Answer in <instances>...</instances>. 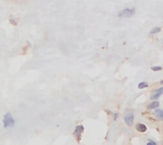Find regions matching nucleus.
Returning a JSON list of instances; mask_svg holds the SVG:
<instances>
[{
  "label": "nucleus",
  "mask_w": 163,
  "mask_h": 145,
  "mask_svg": "<svg viewBox=\"0 0 163 145\" xmlns=\"http://www.w3.org/2000/svg\"><path fill=\"white\" fill-rule=\"evenodd\" d=\"M14 123H15V121L13 119V116L10 112L6 113L4 118H3V125H4L5 128H9V127H13Z\"/></svg>",
  "instance_id": "f257e3e1"
},
{
  "label": "nucleus",
  "mask_w": 163,
  "mask_h": 145,
  "mask_svg": "<svg viewBox=\"0 0 163 145\" xmlns=\"http://www.w3.org/2000/svg\"><path fill=\"white\" fill-rule=\"evenodd\" d=\"M134 13H136V10L134 8H126L118 13V17L120 18H130V17L134 15Z\"/></svg>",
  "instance_id": "f03ea898"
},
{
  "label": "nucleus",
  "mask_w": 163,
  "mask_h": 145,
  "mask_svg": "<svg viewBox=\"0 0 163 145\" xmlns=\"http://www.w3.org/2000/svg\"><path fill=\"white\" fill-rule=\"evenodd\" d=\"M134 112L131 109H126L125 116H124V121L128 126H132L134 123Z\"/></svg>",
  "instance_id": "7ed1b4c3"
},
{
  "label": "nucleus",
  "mask_w": 163,
  "mask_h": 145,
  "mask_svg": "<svg viewBox=\"0 0 163 145\" xmlns=\"http://www.w3.org/2000/svg\"><path fill=\"white\" fill-rule=\"evenodd\" d=\"M162 93H163V87L158 88V89H157L156 92H154L153 95L151 96V100H153V101H156V100H157L160 96L162 95Z\"/></svg>",
  "instance_id": "20e7f679"
},
{
  "label": "nucleus",
  "mask_w": 163,
  "mask_h": 145,
  "mask_svg": "<svg viewBox=\"0 0 163 145\" xmlns=\"http://www.w3.org/2000/svg\"><path fill=\"white\" fill-rule=\"evenodd\" d=\"M136 128V130L138 131V132H140V133H144V132L147 131V126H146L145 124H143V123H137Z\"/></svg>",
  "instance_id": "39448f33"
},
{
  "label": "nucleus",
  "mask_w": 163,
  "mask_h": 145,
  "mask_svg": "<svg viewBox=\"0 0 163 145\" xmlns=\"http://www.w3.org/2000/svg\"><path fill=\"white\" fill-rule=\"evenodd\" d=\"M83 131H84V127H83L82 125H77L75 127V131H74L73 134L75 136H80L83 133Z\"/></svg>",
  "instance_id": "423d86ee"
},
{
  "label": "nucleus",
  "mask_w": 163,
  "mask_h": 145,
  "mask_svg": "<svg viewBox=\"0 0 163 145\" xmlns=\"http://www.w3.org/2000/svg\"><path fill=\"white\" fill-rule=\"evenodd\" d=\"M154 116H156V118H158V119H160V121H162L163 119V110L156 109L154 110Z\"/></svg>",
  "instance_id": "0eeeda50"
},
{
  "label": "nucleus",
  "mask_w": 163,
  "mask_h": 145,
  "mask_svg": "<svg viewBox=\"0 0 163 145\" xmlns=\"http://www.w3.org/2000/svg\"><path fill=\"white\" fill-rule=\"evenodd\" d=\"M158 106H159V102L157 101H154V102H152V103L149 104L147 106V108L148 109H156V108H157Z\"/></svg>",
  "instance_id": "6e6552de"
},
{
  "label": "nucleus",
  "mask_w": 163,
  "mask_h": 145,
  "mask_svg": "<svg viewBox=\"0 0 163 145\" xmlns=\"http://www.w3.org/2000/svg\"><path fill=\"white\" fill-rule=\"evenodd\" d=\"M148 86H149V84H148V82H139L138 85H137V87H138L139 89H144V88L148 87Z\"/></svg>",
  "instance_id": "1a4fd4ad"
},
{
  "label": "nucleus",
  "mask_w": 163,
  "mask_h": 145,
  "mask_svg": "<svg viewBox=\"0 0 163 145\" xmlns=\"http://www.w3.org/2000/svg\"><path fill=\"white\" fill-rule=\"evenodd\" d=\"M160 30H161V28H160L159 27L154 28L153 30H152L150 31V34H154V33H157V32H159Z\"/></svg>",
  "instance_id": "9d476101"
},
{
  "label": "nucleus",
  "mask_w": 163,
  "mask_h": 145,
  "mask_svg": "<svg viewBox=\"0 0 163 145\" xmlns=\"http://www.w3.org/2000/svg\"><path fill=\"white\" fill-rule=\"evenodd\" d=\"M151 69L153 71H160L162 70V67H152Z\"/></svg>",
  "instance_id": "9b49d317"
},
{
  "label": "nucleus",
  "mask_w": 163,
  "mask_h": 145,
  "mask_svg": "<svg viewBox=\"0 0 163 145\" xmlns=\"http://www.w3.org/2000/svg\"><path fill=\"white\" fill-rule=\"evenodd\" d=\"M10 22H11L13 25H14V26L17 25V22H15V20H14L13 18H11V19H10Z\"/></svg>",
  "instance_id": "f8f14e48"
},
{
  "label": "nucleus",
  "mask_w": 163,
  "mask_h": 145,
  "mask_svg": "<svg viewBox=\"0 0 163 145\" xmlns=\"http://www.w3.org/2000/svg\"><path fill=\"white\" fill-rule=\"evenodd\" d=\"M147 145H156V143L154 141H153V140H149L147 142Z\"/></svg>",
  "instance_id": "ddd939ff"
},
{
  "label": "nucleus",
  "mask_w": 163,
  "mask_h": 145,
  "mask_svg": "<svg viewBox=\"0 0 163 145\" xmlns=\"http://www.w3.org/2000/svg\"><path fill=\"white\" fill-rule=\"evenodd\" d=\"M117 118H118V115H117L116 113H114V121H116Z\"/></svg>",
  "instance_id": "4468645a"
}]
</instances>
